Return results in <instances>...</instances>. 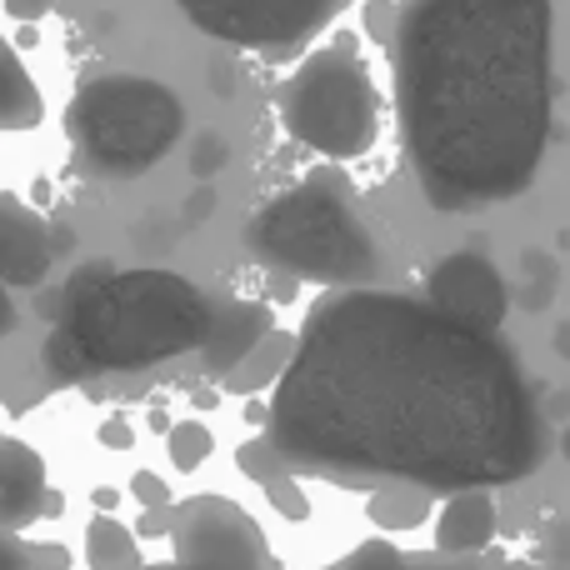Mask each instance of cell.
Returning a JSON list of instances; mask_svg holds the SVG:
<instances>
[{"label": "cell", "instance_id": "obj_1", "mask_svg": "<svg viewBox=\"0 0 570 570\" xmlns=\"http://www.w3.org/2000/svg\"><path fill=\"white\" fill-rule=\"evenodd\" d=\"M285 471L345 485H511L546 455V415L495 335L431 301L345 285L295 335L266 415Z\"/></svg>", "mask_w": 570, "mask_h": 570}, {"label": "cell", "instance_id": "obj_2", "mask_svg": "<svg viewBox=\"0 0 570 570\" xmlns=\"http://www.w3.org/2000/svg\"><path fill=\"white\" fill-rule=\"evenodd\" d=\"M551 0H401L395 120L441 210L521 196L551 146Z\"/></svg>", "mask_w": 570, "mask_h": 570}, {"label": "cell", "instance_id": "obj_3", "mask_svg": "<svg viewBox=\"0 0 570 570\" xmlns=\"http://www.w3.org/2000/svg\"><path fill=\"white\" fill-rule=\"evenodd\" d=\"M216 295L176 271H116L86 261L60 291L56 331L46 341V371L56 381H86L96 371H146L206 345Z\"/></svg>", "mask_w": 570, "mask_h": 570}, {"label": "cell", "instance_id": "obj_4", "mask_svg": "<svg viewBox=\"0 0 570 570\" xmlns=\"http://www.w3.org/2000/svg\"><path fill=\"white\" fill-rule=\"evenodd\" d=\"M246 246L271 271H285L291 281L331 285V291L365 285L381 271V246L345 176L335 170H315L301 186L266 200L246 226Z\"/></svg>", "mask_w": 570, "mask_h": 570}, {"label": "cell", "instance_id": "obj_5", "mask_svg": "<svg viewBox=\"0 0 570 570\" xmlns=\"http://www.w3.org/2000/svg\"><path fill=\"white\" fill-rule=\"evenodd\" d=\"M66 136L96 176L130 180L176 150L186 106L150 76H96L66 106Z\"/></svg>", "mask_w": 570, "mask_h": 570}, {"label": "cell", "instance_id": "obj_6", "mask_svg": "<svg viewBox=\"0 0 570 570\" xmlns=\"http://www.w3.org/2000/svg\"><path fill=\"white\" fill-rule=\"evenodd\" d=\"M281 126L325 160H355L381 140V90L345 36L291 70L281 86Z\"/></svg>", "mask_w": 570, "mask_h": 570}, {"label": "cell", "instance_id": "obj_7", "mask_svg": "<svg viewBox=\"0 0 570 570\" xmlns=\"http://www.w3.org/2000/svg\"><path fill=\"white\" fill-rule=\"evenodd\" d=\"M170 556L130 570H271L261 525L226 495H190L170 515Z\"/></svg>", "mask_w": 570, "mask_h": 570}, {"label": "cell", "instance_id": "obj_8", "mask_svg": "<svg viewBox=\"0 0 570 570\" xmlns=\"http://www.w3.org/2000/svg\"><path fill=\"white\" fill-rule=\"evenodd\" d=\"M351 0H176V10L210 40L236 50H295L321 36Z\"/></svg>", "mask_w": 570, "mask_h": 570}, {"label": "cell", "instance_id": "obj_9", "mask_svg": "<svg viewBox=\"0 0 570 570\" xmlns=\"http://www.w3.org/2000/svg\"><path fill=\"white\" fill-rule=\"evenodd\" d=\"M425 301L441 315H451L455 325H471V331L495 335L505 325V311H511V285L505 276L475 250H455L425 281Z\"/></svg>", "mask_w": 570, "mask_h": 570}, {"label": "cell", "instance_id": "obj_10", "mask_svg": "<svg viewBox=\"0 0 570 570\" xmlns=\"http://www.w3.org/2000/svg\"><path fill=\"white\" fill-rule=\"evenodd\" d=\"M56 266L50 220L16 190H0V281L10 291H36Z\"/></svg>", "mask_w": 570, "mask_h": 570}, {"label": "cell", "instance_id": "obj_11", "mask_svg": "<svg viewBox=\"0 0 570 570\" xmlns=\"http://www.w3.org/2000/svg\"><path fill=\"white\" fill-rule=\"evenodd\" d=\"M266 331H271V311L261 301H230V295H216L210 335H206V345H200V365H206V375L226 381Z\"/></svg>", "mask_w": 570, "mask_h": 570}, {"label": "cell", "instance_id": "obj_12", "mask_svg": "<svg viewBox=\"0 0 570 570\" xmlns=\"http://www.w3.org/2000/svg\"><path fill=\"white\" fill-rule=\"evenodd\" d=\"M46 455L30 441H0V525L6 531H26L40 521V501H46Z\"/></svg>", "mask_w": 570, "mask_h": 570}, {"label": "cell", "instance_id": "obj_13", "mask_svg": "<svg viewBox=\"0 0 570 570\" xmlns=\"http://www.w3.org/2000/svg\"><path fill=\"white\" fill-rule=\"evenodd\" d=\"M495 535V501L491 485H465V491H451L441 521H435V546L445 556H475L485 551Z\"/></svg>", "mask_w": 570, "mask_h": 570}, {"label": "cell", "instance_id": "obj_14", "mask_svg": "<svg viewBox=\"0 0 570 570\" xmlns=\"http://www.w3.org/2000/svg\"><path fill=\"white\" fill-rule=\"evenodd\" d=\"M46 120V96L30 80L20 50L0 36V130H36Z\"/></svg>", "mask_w": 570, "mask_h": 570}, {"label": "cell", "instance_id": "obj_15", "mask_svg": "<svg viewBox=\"0 0 570 570\" xmlns=\"http://www.w3.org/2000/svg\"><path fill=\"white\" fill-rule=\"evenodd\" d=\"M331 570H515V566H481V561H471V556H445V551L411 556V551H401V546L371 541V546L351 551L341 566H331Z\"/></svg>", "mask_w": 570, "mask_h": 570}, {"label": "cell", "instance_id": "obj_16", "mask_svg": "<svg viewBox=\"0 0 570 570\" xmlns=\"http://www.w3.org/2000/svg\"><path fill=\"white\" fill-rule=\"evenodd\" d=\"M291 355H295V335L291 331H266L246 351V361H240L236 371L226 375V385H230V391H240V395L266 391V385L281 381V371L291 365Z\"/></svg>", "mask_w": 570, "mask_h": 570}, {"label": "cell", "instance_id": "obj_17", "mask_svg": "<svg viewBox=\"0 0 570 570\" xmlns=\"http://www.w3.org/2000/svg\"><path fill=\"white\" fill-rule=\"evenodd\" d=\"M86 566L90 570H130L140 566V535L116 521V511H100L86 525Z\"/></svg>", "mask_w": 570, "mask_h": 570}, {"label": "cell", "instance_id": "obj_18", "mask_svg": "<svg viewBox=\"0 0 570 570\" xmlns=\"http://www.w3.org/2000/svg\"><path fill=\"white\" fill-rule=\"evenodd\" d=\"M371 521L381 531H415L425 521V501L415 495V485H375V501H371Z\"/></svg>", "mask_w": 570, "mask_h": 570}, {"label": "cell", "instance_id": "obj_19", "mask_svg": "<svg viewBox=\"0 0 570 570\" xmlns=\"http://www.w3.org/2000/svg\"><path fill=\"white\" fill-rule=\"evenodd\" d=\"M166 451H170V461H176V471H196V465L210 461L216 435H210L206 421H176L166 431Z\"/></svg>", "mask_w": 570, "mask_h": 570}, {"label": "cell", "instance_id": "obj_20", "mask_svg": "<svg viewBox=\"0 0 570 570\" xmlns=\"http://www.w3.org/2000/svg\"><path fill=\"white\" fill-rule=\"evenodd\" d=\"M521 305L525 311H546L551 305V295H556V261L551 256H525L521 261Z\"/></svg>", "mask_w": 570, "mask_h": 570}, {"label": "cell", "instance_id": "obj_21", "mask_svg": "<svg viewBox=\"0 0 570 570\" xmlns=\"http://www.w3.org/2000/svg\"><path fill=\"white\" fill-rule=\"evenodd\" d=\"M236 461H240V471H246L250 481H261V485H266V481H276V475L285 471V461H281L276 451H271V441H266V435H261V441H250V445H240V451H236Z\"/></svg>", "mask_w": 570, "mask_h": 570}, {"label": "cell", "instance_id": "obj_22", "mask_svg": "<svg viewBox=\"0 0 570 570\" xmlns=\"http://www.w3.org/2000/svg\"><path fill=\"white\" fill-rule=\"evenodd\" d=\"M266 495H271V505H276L285 521H305V515H311V501H305V491L291 481V471H281L276 481H266Z\"/></svg>", "mask_w": 570, "mask_h": 570}, {"label": "cell", "instance_id": "obj_23", "mask_svg": "<svg viewBox=\"0 0 570 570\" xmlns=\"http://www.w3.org/2000/svg\"><path fill=\"white\" fill-rule=\"evenodd\" d=\"M395 20H401V0H371V6H365V30H371L381 46H391Z\"/></svg>", "mask_w": 570, "mask_h": 570}, {"label": "cell", "instance_id": "obj_24", "mask_svg": "<svg viewBox=\"0 0 570 570\" xmlns=\"http://www.w3.org/2000/svg\"><path fill=\"white\" fill-rule=\"evenodd\" d=\"M541 561H546V570H570V521H556V525H546Z\"/></svg>", "mask_w": 570, "mask_h": 570}, {"label": "cell", "instance_id": "obj_25", "mask_svg": "<svg viewBox=\"0 0 570 570\" xmlns=\"http://www.w3.org/2000/svg\"><path fill=\"white\" fill-rule=\"evenodd\" d=\"M130 495H136L140 505H170V501H176V495H170V485L160 481L156 471H136V475H130Z\"/></svg>", "mask_w": 570, "mask_h": 570}, {"label": "cell", "instance_id": "obj_26", "mask_svg": "<svg viewBox=\"0 0 570 570\" xmlns=\"http://www.w3.org/2000/svg\"><path fill=\"white\" fill-rule=\"evenodd\" d=\"M30 566L36 570H70L76 556H70V546H60V541H36L30 546Z\"/></svg>", "mask_w": 570, "mask_h": 570}, {"label": "cell", "instance_id": "obj_27", "mask_svg": "<svg viewBox=\"0 0 570 570\" xmlns=\"http://www.w3.org/2000/svg\"><path fill=\"white\" fill-rule=\"evenodd\" d=\"M0 570H36L30 566V546L20 541V531L0 525Z\"/></svg>", "mask_w": 570, "mask_h": 570}, {"label": "cell", "instance_id": "obj_28", "mask_svg": "<svg viewBox=\"0 0 570 570\" xmlns=\"http://www.w3.org/2000/svg\"><path fill=\"white\" fill-rule=\"evenodd\" d=\"M190 166H196V176L220 170V166H226V140H220V136H200L196 140V160H190Z\"/></svg>", "mask_w": 570, "mask_h": 570}, {"label": "cell", "instance_id": "obj_29", "mask_svg": "<svg viewBox=\"0 0 570 570\" xmlns=\"http://www.w3.org/2000/svg\"><path fill=\"white\" fill-rule=\"evenodd\" d=\"M100 445H110V451H130V445H136V431H130L120 415H110V421H100Z\"/></svg>", "mask_w": 570, "mask_h": 570}, {"label": "cell", "instance_id": "obj_30", "mask_svg": "<svg viewBox=\"0 0 570 570\" xmlns=\"http://www.w3.org/2000/svg\"><path fill=\"white\" fill-rule=\"evenodd\" d=\"M0 6H6L16 20H40L50 10V0H0Z\"/></svg>", "mask_w": 570, "mask_h": 570}, {"label": "cell", "instance_id": "obj_31", "mask_svg": "<svg viewBox=\"0 0 570 570\" xmlns=\"http://www.w3.org/2000/svg\"><path fill=\"white\" fill-rule=\"evenodd\" d=\"M16 321H20V315H16V301H10V285L0 281V341L16 331Z\"/></svg>", "mask_w": 570, "mask_h": 570}, {"label": "cell", "instance_id": "obj_32", "mask_svg": "<svg viewBox=\"0 0 570 570\" xmlns=\"http://www.w3.org/2000/svg\"><path fill=\"white\" fill-rule=\"evenodd\" d=\"M90 501H96V511H116L120 491H110V485H96V495H90Z\"/></svg>", "mask_w": 570, "mask_h": 570}, {"label": "cell", "instance_id": "obj_33", "mask_svg": "<svg viewBox=\"0 0 570 570\" xmlns=\"http://www.w3.org/2000/svg\"><path fill=\"white\" fill-rule=\"evenodd\" d=\"M556 355H561V361H570V321L556 325Z\"/></svg>", "mask_w": 570, "mask_h": 570}, {"label": "cell", "instance_id": "obj_34", "mask_svg": "<svg viewBox=\"0 0 570 570\" xmlns=\"http://www.w3.org/2000/svg\"><path fill=\"white\" fill-rule=\"evenodd\" d=\"M66 505H60V495L56 491H46V501H40V515H60Z\"/></svg>", "mask_w": 570, "mask_h": 570}, {"label": "cell", "instance_id": "obj_35", "mask_svg": "<svg viewBox=\"0 0 570 570\" xmlns=\"http://www.w3.org/2000/svg\"><path fill=\"white\" fill-rule=\"evenodd\" d=\"M561 455H566V461H570V431L561 435Z\"/></svg>", "mask_w": 570, "mask_h": 570}, {"label": "cell", "instance_id": "obj_36", "mask_svg": "<svg viewBox=\"0 0 570 570\" xmlns=\"http://www.w3.org/2000/svg\"><path fill=\"white\" fill-rule=\"evenodd\" d=\"M0 441H6V435H0Z\"/></svg>", "mask_w": 570, "mask_h": 570}]
</instances>
